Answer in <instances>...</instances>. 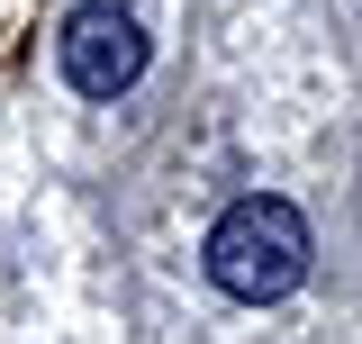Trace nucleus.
<instances>
[{"label":"nucleus","mask_w":362,"mask_h":344,"mask_svg":"<svg viewBox=\"0 0 362 344\" xmlns=\"http://www.w3.org/2000/svg\"><path fill=\"white\" fill-rule=\"evenodd\" d=\"M209 281L226 299L263 308V299H290L308 281V217L290 209L281 190H254L209 227Z\"/></svg>","instance_id":"obj_1"},{"label":"nucleus","mask_w":362,"mask_h":344,"mask_svg":"<svg viewBox=\"0 0 362 344\" xmlns=\"http://www.w3.org/2000/svg\"><path fill=\"white\" fill-rule=\"evenodd\" d=\"M54 55H64V82L82 91V100H118V91H136V73H145V28H136L118 0H82V9L64 18Z\"/></svg>","instance_id":"obj_2"}]
</instances>
